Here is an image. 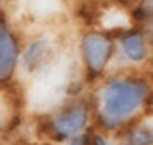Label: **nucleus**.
Returning a JSON list of instances; mask_svg holds the SVG:
<instances>
[{"instance_id": "11", "label": "nucleus", "mask_w": 153, "mask_h": 145, "mask_svg": "<svg viewBox=\"0 0 153 145\" xmlns=\"http://www.w3.org/2000/svg\"><path fill=\"white\" fill-rule=\"evenodd\" d=\"M91 145H109V144L103 135H94L91 139Z\"/></svg>"}, {"instance_id": "8", "label": "nucleus", "mask_w": 153, "mask_h": 145, "mask_svg": "<svg viewBox=\"0 0 153 145\" xmlns=\"http://www.w3.org/2000/svg\"><path fill=\"white\" fill-rule=\"evenodd\" d=\"M13 119H15V100L5 90V86H0V130L8 129Z\"/></svg>"}, {"instance_id": "12", "label": "nucleus", "mask_w": 153, "mask_h": 145, "mask_svg": "<svg viewBox=\"0 0 153 145\" xmlns=\"http://www.w3.org/2000/svg\"><path fill=\"white\" fill-rule=\"evenodd\" d=\"M67 145H86V139H85L83 135H80V137H76V139L68 140Z\"/></svg>"}, {"instance_id": "10", "label": "nucleus", "mask_w": 153, "mask_h": 145, "mask_svg": "<svg viewBox=\"0 0 153 145\" xmlns=\"http://www.w3.org/2000/svg\"><path fill=\"white\" fill-rule=\"evenodd\" d=\"M137 18L145 23L153 33V0H145L137 10Z\"/></svg>"}, {"instance_id": "9", "label": "nucleus", "mask_w": 153, "mask_h": 145, "mask_svg": "<svg viewBox=\"0 0 153 145\" xmlns=\"http://www.w3.org/2000/svg\"><path fill=\"white\" fill-rule=\"evenodd\" d=\"M153 144V129L148 126H137L127 134L126 145H152Z\"/></svg>"}, {"instance_id": "1", "label": "nucleus", "mask_w": 153, "mask_h": 145, "mask_svg": "<svg viewBox=\"0 0 153 145\" xmlns=\"http://www.w3.org/2000/svg\"><path fill=\"white\" fill-rule=\"evenodd\" d=\"M148 96V86L140 78L116 77L106 80L98 93V117L104 127H117L129 121Z\"/></svg>"}, {"instance_id": "2", "label": "nucleus", "mask_w": 153, "mask_h": 145, "mask_svg": "<svg viewBox=\"0 0 153 145\" xmlns=\"http://www.w3.org/2000/svg\"><path fill=\"white\" fill-rule=\"evenodd\" d=\"M90 122V106L82 98H68L67 101L49 113L46 129L51 137L68 142L83 135Z\"/></svg>"}, {"instance_id": "3", "label": "nucleus", "mask_w": 153, "mask_h": 145, "mask_svg": "<svg viewBox=\"0 0 153 145\" xmlns=\"http://www.w3.org/2000/svg\"><path fill=\"white\" fill-rule=\"evenodd\" d=\"M64 49L67 48L52 31H36L21 48L18 72L28 80L52 62Z\"/></svg>"}, {"instance_id": "7", "label": "nucleus", "mask_w": 153, "mask_h": 145, "mask_svg": "<svg viewBox=\"0 0 153 145\" xmlns=\"http://www.w3.org/2000/svg\"><path fill=\"white\" fill-rule=\"evenodd\" d=\"M122 52L130 62H142L147 57V41L140 31H129L121 38Z\"/></svg>"}, {"instance_id": "6", "label": "nucleus", "mask_w": 153, "mask_h": 145, "mask_svg": "<svg viewBox=\"0 0 153 145\" xmlns=\"http://www.w3.org/2000/svg\"><path fill=\"white\" fill-rule=\"evenodd\" d=\"M62 0H16V7L23 16L36 21H46L57 16L62 10Z\"/></svg>"}, {"instance_id": "5", "label": "nucleus", "mask_w": 153, "mask_h": 145, "mask_svg": "<svg viewBox=\"0 0 153 145\" xmlns=\"http://www.w3.org/2000/svg\"><path fill=\"white\" fill-rule=\"evenodd\" d=\"M20 41L15 31L0 16V86H8L18 74Z\"/></svg>"}, {"instance_id": "13", "label": "nucleus", "mask_w": 153, "mask_h": 145, "mask_svg": "<svg viewBox=\"0 0 153 145\" xmlns=\"http://www.w3.org/2000/svg\"><path fill=\"white\" fill-rule=\"evenodd\" d=\"M0 2H2V0H0Z\"/></svg>"}, {"instance_id": "4", "label": "nucleus", "mask_w": 153, "mask_h": 145, "mask_svg": "<svg viewBox=\"0 0 153 145\" xmlns=\"http://www.w3.org/2000/svg\"><path fill=\"white\" fill-rule=\"evenodd\" d=\"M114 54V42L101 31H86L80 39V56L88 75H100Z\"/></svg>"}]
</instances>
